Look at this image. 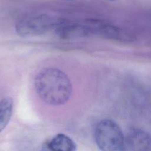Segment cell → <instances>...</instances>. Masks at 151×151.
Segmentation results:
<instances>
[{"mask_svg":"<svg viewBox=\"0 0 151 151\" xmlns=\"http://www.w3.org/2000/svg\"><path fill=\"white\" fill-rule=\"evenodd\" d=\"M34 87L40 98L51 105L65 103L72 93L69 77L61 70L54 68H47L40 71L35 78Z\"/></svg>","mask_w":151,"mask_h":151,"instance_id":"cell-1","label":"cell"},{"mask_svg":"<svg viewBox=\"0 0 151 151\" xmlns=\"http://www.w3.org/2000/svg\"><path fill=\"white\" fill-rule=\"evenodd\" d=\"M94 140L103 151L125 150V135L115 122L104 119L98 123L94 130Z\"/></svg>","mask_w":151,"mask_h":151,"instance_id":"cell-2","label":"cell"},{"mask_svg":"<svg viewBox=\"0 0 151 151\" xmlns=\"http://www.w3.org/2000/svg\"><path fill=\"white\" fill-rule=\"evenodd\" d=\"M60 19L45 14L28 17L16 24L15 30L18 35L23 37L36 36L54 28Z\"/></svg>","mask_w":151,"mask_h":151,"instance_id":"cell-3","label":"cell"},{"mask_svg":"<svg viewBox=\"0 0 151 151\" xmlns=\"http://www.w3.org/2000/svg\"><path fill=\"white\" fill-rule=\"evenodd\" d=\"M84 22L88 36L94 35L122 42H133L135 39L134 35L128 31L106 21L88 19Z\"/></svg>","mask_w":151,"mask_h":151,"instance_id":"cell-4","label":"cell"},{"mask_svg":"<svg viewBox=\"0 0 151 151\" xmlns=\"http://www.w3.org/2000/svg\"><path fill=\"white\" fill-rule=\"evenodd\" d=\"M125 149L151 150V136L140 129H132L125 135Z\"/></svg>","mask_w":151,"mask_h":151,"instance_id":"cell-5","label":"cell"},{"mask_svg":"<svg viewBox=\"0 0 151 151\" xmlns=\"http://www.w3.org/2000/svg\"><path fill=\"white\" fill-rule=\"evenodd\" d=\"M77 149L75 142L68 136L59 133L45 144V149L56 151H74Z\"/></svg>","mask_w":151,"mask_h":151,"instance_id":"cell-6","label":"cell"},{"mask_svg":"<svg viewBox=\"0 0 151 151\" xmlns=\"http://www.w3.org/2000/svg\"><path fill=\"white\" fill-rule=\"evenodd\" d=\"M13 109V100L6 97L0 101V132L8 124L11 119Z\"/></svg>","mask_w":151,"mask_h":151,"instance_id":"cell-7","label":"cell"},{"mask_svg":"<svg viewBox=\"0 0 151 151\" xmlns=\"http://www.w3.org/2000/svg\"><path fill=\"white\" fill-rule=\"evenodd\" d=\"M107 1H115L116 0H107Z\"/></svg>","mask_w":151,"mask_h":151,"instance_id":"cell-8","label":"cell"}]
</instances>
